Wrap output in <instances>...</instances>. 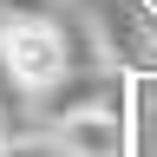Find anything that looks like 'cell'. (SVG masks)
<instances>
[{
  "label": "cell",
  "mask_w": 157,
  "mask_h": 157,
  "mask_svg": "<svg viewBox=\"0 0 157 157\" xmlns=\"http://www.w3.org/2000/svg\"><path fill=\"white\" fill-rule=\"evenodd\" d=\"M0 66L20 92L46 98L59 78H66V33H59V20H0Z\"/></svg>",
  "instance_id": "cell-1"
},
{
  "label": "cell",
  "mask_w": 157,
  "mask_h": 157,
  "mask_svg": "<svg viewBox=\"0 0 157 157\" xmlns=\"http://www.w3.org/2000/svg\"><path fill=\"white\" fill-rule=\"evenodd\" d=\"M52 137L66 157H124V105H72L52 118Z\"/></svg>",
  "instance_id": "cell-2"
},
{
  "label": "cell",
  "mask_w": 157,
  "mask_h": 157,
  "mask_svg": "<svg viewBox=\"0 0 157 157\" xmlns=\"http://www.w3.org/2000/svg\"><path fill=\"white\" fill-rule=\"evenodd\" d=\"M66 0H0V20H59Z\"/></svg>",
  "instance_id": "cell-3"
}]
</instances>
